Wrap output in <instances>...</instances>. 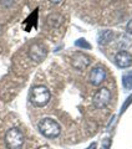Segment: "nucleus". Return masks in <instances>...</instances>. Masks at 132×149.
<instances>
[{"label":"nucleus","mask_w":132,"mask_h":149,"mask_svg":"<svg viewBox=\"0 0 132 149\" xmlns=\"http://www.w3.org/2000/svg\"><path fill=\"white\" fill-rule=\"evenodd\" d=\"M37 129L44 137L49 139L58 138L61 133V127L60 124L53 118H42L39 123H37Z\"/></svg>","instance_id":"obj_1"},{"label":"nucleus","mask_w":132,"mask_h":149,"mask_svg":"<svg viewBox=\"0 0 132 149\" xmlns=\"http://www.w3.org/2000/svg\"><path fill=\"white\" fill-rule=\"evenodd\" d=\"M51 93L46 86H35L31 88L29 100L35 107H44L49 103Z\"/></svg>","instance_id":"obj_2"},{"label":"nucleus","mask_w":132,"mask_h":149,"mask_svg":"<svg viewBox=\"0 0 132 149\" xmlns=\"http://www.w3.org/2000/svg\"><path fill=\"white\" fill-rule=\"evenodd\" d=\"M24 142V134L16 127L10 128L5 134V146L8 149H21Z\"/></svg>","instance_id":"obj_3"},{"label":"nucleus","mask_w":132,"mask_h":149,"mask_svg":"<svg viewBox=\"0 0 132 149\" xmlns=\"http://www.w3.org/2000/svg\"><path fill=\"white\" fill-rule=\"evenodd\" d=\"M110 101H111V92L106 87H101L92 97V103L98 109L105 108L110 103Z\"/></svg>","instance_id":"obj_4"},{"label":"nucleus","mask_w":132,"mask_h":149,"mask_svg":"<svg viewBox=\"0 0 132 149\" xmlns=\"http://www.w3.org/2000/svg\"><path fill=\"white\" fill-rule=\"evenodd\" d=\"M48 56V49L41 42H35L29 47V57L34 62H42Z\"/></svg>","instance_id":"obj_5"},{"label":"nucleus","mask_w":132,"mask_h":149,"mask_svg":"<svg viewBox=\"0 0 132 149\" xmlns=\"http://www.w3.org/2000/svg\"><path fill=\"white\" fill-rule=\"evenodd\" d=\"M91 63V57L87 56L86 54L82 52H76L72 57H71V66L75 70H79V71H82V70L87 68Z\"/></svg>","instance_id":"obj_6"},{"label":"nucleus","mask_w":132,"mask_h":149,"mask_svg":"<svg viewBox=\"0 0 132 149\" xmlns=\"http://www.w3.org/2000/svg\"><path fill=\"white\" fill-rule=\"evenodd\" d=\"M106 68L103 66H95L88 74V81L92 86H100L101 83L106 80Z\"/></svg>","instance_id":"obj_7"},{"label":"nucleus","mask_w":132,"mask_h":149,"mask_svg":"<svg viewBox=\"0 0 132 149\" xmlns=\"http://www.w3.org/2000/svg\"><path fill=\"white\" fill-rule=\"evenodd\" d=\"M115 63L120 68H127L132 66V55L128 51H120L115 56Z\"/></svg>","instance_id":"obj_8"},{"label":"nucleus","mask_w":132,"mask_h":149,"mask_svg":"<svg viewBox=\"0 0 132 149\" xmlns=\"http://www.w3.org/2000/svg\"><path fill=\"white\" fill-rule=\"evenodd\" d=\"M114 32L111 30H103L100 32V35H98V44L100 45H106L108 44L110 41L114 39Z\"/></svg>","instance_id":"obj_9"},{"label":"nucleus","mask_w":132,"mask_h":149,"mask_svg":"<svg viewBox=\"0 0 132 149\" xmlns=\"http://www.w3.org/2000/svg\"><path fill=\"white\" fill-rule=\"evenodd\" d=\"M122 85L126 90H132V71H127L122 76Z\"/></svg>","instance_id":"obj_10"},{"label":"nucleus","mask_w":132,"mask_h":149,"mask_svg":"<svg viewBox=\"0 0 132 149\" xmlns=\"http://www.w3.org/2000/svg\"><path fill=\"white\" fill-rule=\"evenodd\" d=\"M75 46H77V47L80 49H87V50H90L91 49V45L87 42L85 39H79L75 41Z\"/></svg>","instance_id":"obj_11"},{"label":"nucleus","mask_w":132,"mask_h":149,"mask_svg":"<svg viewBox=\"0 0 132 149\" xmlns=\"http://www.w3.org/2000/svg\"><path fill=\"white\" fill-rule=\"evenodd\" d=\"M0 3H1L3 6L9 8V6H11L13 4H14V0H0Z\"/></svg>","instance_id":"obj_12"},{"label":"nucleus","mask_w":132,"mask_h":149,"mask_svg":"<svg viewBox=\"0 0 132 149\" xmlns=\"http://www.w3.org/2000/svg\"><path fill=\"white\" fill-rule=\"evenodd\" d=\"M126 32H127V34H130V35H132V19H131L128 22H127V25H126Z\"/></svg>","instance_id":"obj_13"},{"label":"nucleus","mask_w":132,"mask_h":149,"mask_svg":"<svg viewBox=\"0 0 132 149\" xmlns=\"http://www.w3.org/2000/svg\"><path fill=\"white\" fill-rule=\"evenodd\" d=\"M96 148H97V144L96 143H91L86 149H96Z\"/></svg>","instance_id":"obj_14"},{"label":"nucleus","mask_w":132,"mask_h":149,"mask_svg":"<svg viewBox=\"0 0 132 149\" xmlns=\"http://www.w3.org/2000/svg\"><path fill=\"white\" fill-rule=\"evenodd\" d=\"M49 1L53 4H59V3H61V0H49Z\"/></svg>","instance_id":"obj_15"}]
</instances>
